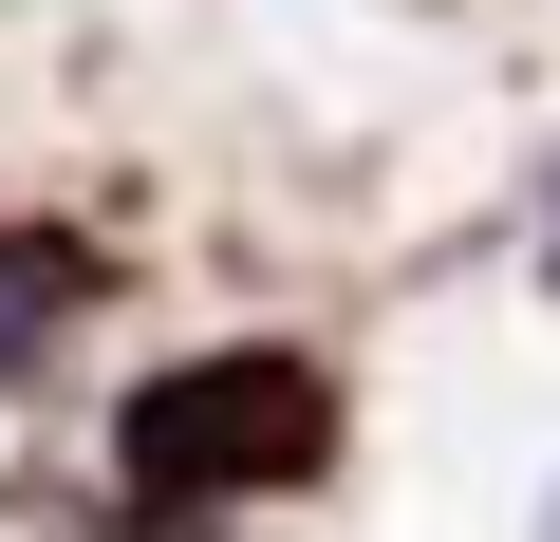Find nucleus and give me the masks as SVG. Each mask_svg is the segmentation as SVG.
<instances>
[{"label":"nucleus","mask_w":560,"mask_h":542,"mask_svg":"<svg viewBox=\"0 0 560 542\" xmlns=\"http://www.w3.org/2000/svg\"><path fill=\"white\" fill-rule=\"evenodd\" d=\"M113 449H131V486H206V505H243V486H318V468H337V374L280 356V337H243V356H168V374L113 412Z\"/></svg>","instance_id":"nucleus-1"},{"label":"nucleus","mask_w":560,"mask_h":542,"mask_svg":"<svg viewBox=\"0 0 560 542\" xmlns=\"http://www.w3.org/2000/svg\"><path fill=\"white\" fill-rule=\"evenodd\" d=\"M57 319H94V243L75 224H0V374L57 356Z\"/></svg>","instance_id":"nucleus-2"},{"label":"nucleus","mask_w":560,"mask_h":542,"mask_svg":"<svg viewBox=\"0 0 560 542\" xmlns=\"http://www.w3.org/2000/svg\"><path fill=\"white\" fill-rule=\"evenodd\" d=\"M523 542H560V468H541V505H523Z\"/></svg>","instance_id":"nucleus-3"}]
</instances>
